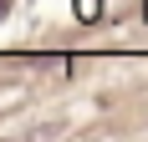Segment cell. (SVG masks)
Returning <instances> with one entry per match:
<instances>
[{
	"label": "cell",
	"instance_id": "6da1fadb",
	"mask_svg": "<svg viewBox=\"0 0 148 142\" xmlns=\"http://www.w3.org/2000/svg\"><path fill=\"white\" fill-rule=\"evenodd\" d=\"M97 10H102V0H77V20H97Z\"/></svg>",
	"mask_w": 148,
	"mask_h": 142
}]
</instances>
